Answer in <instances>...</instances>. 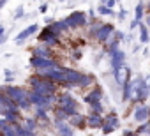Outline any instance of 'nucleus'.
Here are the masks:
<instances>
[{
	"label": "nucleus",
	"mask_w": 150,
	"mask_h": 136,
	"mask_svg": "<svg viewBox=\"0 0 150 136\" xmlns=\"http://www.w3.org/2000/svg\"><path fill=\"white\" fill-rule=\"evenodd\" d=\"M148 13H150V6H148Z\"/></svg>",
	"instance_id": "51"
},
{
	"label": "nucleus",
	"mask_w": 150,
	"mask_h": 136,
	"mask_svg": "<svg viewBox=\"0 0 150 136\" xmlns=\"http://www.w3.org/2000/svg\"><path fill=\"white\" fill-rule=\"evenodd\" d=\"M143 18H145V2H139L134 7V20L136 21H141Z\"/></svg>",
	"instance_id": "26"
},
{
	"label": "nucleus",
	"mask_w": 150,
	"mask_h": 136,
	"mask_svg": "<svg viewBox=\"0 0 150 136\" xmlns=\"http://www.w3.org/2000/svg\"><path fill=\"white\" fill-rule=\"evenodd\" d=\"M87 124L92 127V129H97V127H103L104 124V117L101 113H96V111H90V115H87Z\"/></svg>",
	"instance_id": "14"
},
{
	"label": "nucleus",
	"mask_w": 150,
	"mask_h": 136,
	"mask_svg": "<svg viewBox=\"0 0 150 136\" xmlns=\"http://www.w3.org/2000/svg\"><path fill=\"white\" fill-rule=\"evenodd\" d=\"M146 81H148V89H150V76H148V78H146Z\"/></svg>",
	"instance_id": "49"
},
{
	"label": "nucleus",
	"mask_w": 150,
	"mask_h": 136,
	"mask_svg": "<svg viewBox=\"0 0 150 136\" xmlns=\"http://www.w3.org/2000/svg\"><path fill=\"white\" fill-rule=\"evenodd\" d=\"M139 42L141 44H146L148 42V39H150V35H148V27L145 25V23H139Z\"/></svg>",
	"instance_id": "25"
},
{
	"label": "nucleus",
	"mask_w": 150,
	"mask_h": 136,
	"mask_svg": "<svg viewBox=\"0 0 150 136\" xmlns=\"http://www.w3.org/2000/svg\"><path fill=\"white\" fill-rule=\"evenodd\" d=\"M65 23L69 28H81L88 23V14L83 11H74L65 18Z\"/></svg>",
	"instance_id": "4"
},
{
	"label": "nucleus",
	"mask_w": 150,
	"mask_h": 136,
	"mask_svg": "<svg viewBox=\"0 0 150 136\" xmlns=\"http://www.w3.org/2000/svg\"><path fill=\"white\" fill-rule=\"evenodd\" d=\"M6 2H7V0H6Z\"/></svg>",
	"instance_id": "54"
},
{
	"label": "nucleus",
	"mask_w": 150,
	"mask_h": 136,
	"mask_svg": "<svg viewBox=\"0 0 150 136\" xmlns=\"http://www.w3.org/2000/svg\"><path fill=\"white\" fill-rule=\"evenodd\" d=\"M16 104H18V108H20L21 111H27V110H30V108L34 106V104L30 103V99H28V97H27V99H21V101H20V103H16Z\"/></svg>",
	"instance_id": "31"
},
{
	"label": "nucleus",
	"mask_w": 150,
	"mask_h": 136,
	"mask_svg": "<svg viewBox=\"0 0 150 136\" xmlns=\"http://www.w3.org/2000/svg\"><path fill=\"white\" fill-rule=\"evenodd\" d=\"M6 41H7V35H6V34H4V35H0V44H4Z\"/></svg>",
	"instance_id": "46"
},
{
	"label": "nucleus",
	"mask_w": 150,
	"mask_h": 136,
	"mask_svg": "<svg viewBox=\"0 0 150 136\" xmlns=\"http://www.w3.org/2000/svg\"><path fill=\"white\" fill-rule=\"evenodd\" d=\"M23 16H25V9H23V6H18L13 18H14V20H23Z\"/></svg>",
	"instance_id": "35"
},
{
	"label": "nucleus",
	"mask_w": 150,
	"mask_h": 136,
	"mask_svg": "<svg viewBox=\"0 0 150 136\" xmlns=\"http://www.w3.org/2000/svg\"><path fill=\"white\" fill-rule=\"evenodd\" d=\"M125 16H127V11H125V9H120V11H118V20L122 21V20H125Z\"/></svg>",
	"instance_id": "39"
},
{
	"label": "nucleus",
	"mask_w": 150,
	"mask_h": 136,
	"mask_svg": "<svg viewBox=\"0 0 150 136\" xmlns=\"http://www.w3.org/2000/svg\"><path fill=\"white\" fill-rule=\"evenodd\" d=\"M132 117H134V120L139 122V124L146 122V120L150 118V106H146V104H139V106L134 110Z\"/></svg>",
	"instance_id": "11"
},
{
	"label": "nucleus",
	"mask_w": 150,
	"mask_h": 136,
	"mask_svg": "<svg viewBox=\"0 0 150 136\" xmlns=\"http://www.w3.org/2000/svg\"><path fill=\"white\" fill-rule=\"evenodd\" d=\"M145 25L150 28V13H146V16H145Z\"/></svg>",
	"instance_id": "45"
},
{
	"label": "nucleus",
	"mask_w": 150,
	"mask_h": 136,
	"mask_svg": "<svg viewBox=\"0 0 150 136\" xmlns=\"http://www.w3.org/2000/svg\"><path fill=\"white\" fill-rule=\"evenodd\" d=\"M57 132H58V136H74L72 125L67 122H57Z\"/></svg>",
	"instance_id": "17"
},
{
	"label": "nucleus",
	"mask_w": 150,
	"mask_h": 136,
	"mask_svg": "<svg viewBox=\"0 0 150 136\" xmlns=\"http://www.w3.org/2000/svg\"><path fill=\"white\" fill-rule=\"evenodd\" d=\"M35 32H39V27H37V23H34V25H30V27H27L25 30H21L18 35H16V44H21V42H25L28 37H32Z\"/></svg>",
	"instance_id": "13"
},
{
	"label": "nucleus",
	"mask_w": 150,
	"mask_h": 136,
	"mask_svg": "<svg viewBox=\"0 0 150 136\" xmlns=\"http://www.w3.org/2000/svg\"><path fill=\"white\" fill-rule=\"evenodd\" d=\"M136 132H138V134H150V122L146 120V122L139 124V127L136 129Z\"/></svg>",
	"instance_id": "32"
},
{
	"label": "nucleus",
	"mask_w": 150,
	"mask_h": 136,
	"mask_svg": "<svg viewBox=\"0 0 150 136\" xmlns=\"http://www.w3.org/2000/svg\"><path fill=\"white\" fill-rule=\"evenodd\" d=\"M35 2H41V0H35Z\"/></svg>",
	"instance_id": "52"
},
{
	"label": "nucleus",
	"mask_w": 150,
	"mask_h": 136,
	"mask_svg": "<svg viewBox=\"0 0 150 136\" xmlns=\"http://www.w3.org/2000/svg\"><path fill=\"white\" fill-rule=\"evenodd\" d=\"M50 27H51V30H53V34H55V35H60V34H64V32H67V30H69V27H67L65 20H60V21H53Z\"/></svg>",
	"instance_id": "19"
},
{
	"label": "nucleus",
	"mask_w": 150,
	"mask_h": 136,
	"mask_svg": "<svg viewBox=\"0 0 150 136\" xmlns=\"http://www.w3.org/2000/svg\"><path fill=\"white\" fill-rule=\"evenodd\" d=\"M113 32H115V27H113L111 23H103L101 28H99V32H97V35H96V39L104 44V42L108 41V37H110Z\"/></svg>",
	"instance_id": "12"
},
{
	"label": "nucleus",
	"mask_w": 150,
	"mask_h": 136,
	"mask_svg": "<svg viewBox=\"0 0 150 136\" xmlns=\"http://www.w3.org/2000/svg\"><path fill=\"white\" fill-rule=\"evenodd\" d=\"M69 124H71L72 127H85V125H87V117L81 115V113H76V115L69 117Z\"/></svg>",
	"instance_id": "18"
},
{
	"label": "nucleus",
	"mask_w": 150,
	"mask_h": 136,
	"mask_svg": "<svg viewBox=\"0 0 150 136\" xmlns=\"http://www.w3.org/2000/svg\"><path fill=\"white\" fill-rule=\"evenodd\" d=\"M11 104H14V101H13L11 97H7V94H6L4 89H2V90H0V115H4Z\"/></svg>",
	"instance_id": "16"
},
{
	"label": "nucleus",
	"mask_w": 150,
	"mask_h": 136,
	"mask_svg": "<svg viewBox=\"0 0 150 136\" xmlns=\"http://www.w3.org/2000/svg\"><path fill=\"white\" fill-rule=\"evenodd\" d=\"M96 83V76L94 74H81V80L78 83V89H88Z\"/></svg>",
	"instance_id": "20"
},
{
	"label": "nucleus",
	"mask_w": 150,
	"mask_h": 136,
	"mask_svg": "<svg viewBox=\"0 0 150 136\" xmlns=\"http://www.w3.org/2000/svg\"><path fill=\"white\" fill-rule=\"evenodd\" d=\"M4 4H6V0H0V9L4 7Z\"/></svg>",
	"instance_id": "48"
},
{
	"label": "nucleus",
	"mask_w": 150,
	"mask_h": 136,
	"mask_svg": "<svg viewBox=\"0 0 150 136\" xmlns=\"http://www.w3.org/2000/svg\"><path fill=\"white\" fill-rule=\"evenodd\" d=\"M117 4H118V0H106V4H103V6H108V7H111V9H113Z\"/></svg>",
	"instance_id": "38"
},
{
	"label": "nucleus",
	"mask_w": 150,
	"mask_h": 136,
	"mask_svg": "<svg viewBox=\"0 0 150 136\" xmlns=\"http://www.w3.org/2000/svg\"><path fill=\"white\" fill-rule=\"evenodd\" d=\"M67 120H69L67 111H65L64 108L57 106V108H55V124H57V122H67Z\"/></svg>",
	"instance_id": "23"
},
{
	"label": "nucleus",
	"mask_w": 150,
	"mask_h": 136,
	"mask_svg": "<svg viewBox=\"0 0 150 136\" xmlns=\"http://www.w3.org/2000/svg\"><path fill=\"white\" fill-rule=\"evenodd\" d=\"M23 125H25V127H27L28 131L35 132V129H37V118H35V117H28V118H25Z\"/></svg>",
	"instance_id": "27"
},
{
	"label": "nucleus",
	"mask_w": 150,
	"mask_h": 136,
	"mask_svg": "<svg viewBox=\"0 0 150 136\" xmlns=\"http://www.w3.org/2000/svg\"><path fill=\"white\" fill-rule=\"evenodd\" d=\"M103 134H111L113 131H115V127H111V125H108V124H103Z\"/></svg>",
	"instance_id": "37"
},
{
	"label": "nucleus",
	"mask_w": 150,
	"mask_h": 136,
	"mask_svg": "<svg viewBox=\"0 0 150 136\" xmlns=\"http://www.w3.org/2000/svg\"><path fill=\"white\" fill-rule=\"evenodd\" d=\"M65 76H67V83H71L72 87H78L80 80H81V73H78L76 69H71V67H64Z\"/></svg>",
	"instance_id": "15"
},
{
	"label": "nucleus",
	"mask_w": 150,
	"mask_h": 136,
	"mask_svg": "<svg viewBox=\"0 0 150 136\" xmlns=\"http://www.w3.org/2000/svg\"><path fill=\"white\" fill-rule=\"evenodd\" d=\"M39 11H41V13H46V11H48V4H41V6H39Z\"/></svg>",
	"instance_id": "43"
},
{
	"label": "nucleus",
	"mask_w": 150,
	"mask_h": 136,
	"mask_svg": "<svg viewBox=\"0 0 150 136\" xmlns=\"http://www.w3.org/2000/svg\"><path fill=\"white\" fill-rule=\"evenodd\" d=\"M94 16H96V11H94V9H90V11H88V20H92V21H94V20H96Z\"/></svg>",
	"instance_id": "44"
},
{
	"label": "nucleus",
	"mask_w": 150,
	"mask_h": 136,
	"mask_svg": "<svg viewBox=\"0 0 150 136\" xmlns=\"http://www.w3.org/2000/svg\"><path fill=\"white\" fill-rule=\"evenodd\" d=\"M90 110H92V111H96V113H101V115H103L104 106H103L101 103H94V104H90Z\"/></svg>",
	"instance_id": "36"
},
{
	"label": "nucleus",
	"mask_w": 150,
	"mask_h": 136,
	"mask_svg": "<svg viewBox=\"0 0 150 136\" xmlns=\"http://www.w3.org/2000/svg\"><path fill=\"white\" fill-rule=\"evenodd\" d=\"M48 110H44V108H35V118L37 120H50V117H48V113H46Z\"/></svg>",
	"instance_id": "30"
},
{
	"label": "nucleus",
	"mask_w": 150,
	"mask_h": 136,
	"mask_svg": "<svg viewBox=\"0 0 150 136\" xmlns=\"http://www.w3.org/2000/svg\"><path fill=\"white\" fill-rule=\"evenodd\" d=\"M30 65L34 67L35 71H44V69H50V67H55L58 65L55 58H48V57H39V55H32L30 57Z\"/></svg>",
	"instance_id": "5"
},
{
	"label": "nucleus",
	"mask_w": 150,
	"mask_h": 136,
	"mask_svg": "<svg viewBox=\"0 0 150 136\" xmlns=\"http://www.w3.org/2000/svg\"><path fill=\"white\" fill-rule=\"evenodd\" d=\"M124 39V34L122 32H118V30H115L110 37H108V41L104 42V51H113V50H117L118 46H120V41Z\"/></svg>",
	"instance_id": "8"
},
{
	"label": "nucleus",
	"mask_w": 150,
	"mask_h": 136,
	"mask_svg": "<svg viewBox=\"0 0 150 136\" xmlns=\"http://www.w3.org/2000/svg\"><path fill=\"white\" fill-rule=\"evenodd\" d=\"M58 2H65V0H58Z\"/></svg>",
	"instance_id": "50"
},
{
	"label": "nucleus",
	"mask_w": 150,
	"mask_h": 136,
	"mask_svg": "<svg viewBox=\"0 0 150 136\" xmlns=\"http://www.w3.org/2000/svg\"><path fill=\"white\" fill-rule=\"evenodd\" d=\"M4 74H6V80H7V81H11V80H13V71H7V69H6V71H4Z\"/></svg>",
	"instance_id": "41"
},
{
	"label": "nucleus",
	"mask_w": 150,
	"mask_h": 136,
	"mask_svg": "<svg viewBox=\"0 0 150 136\" xmlns=\"http://www.w3.org/2000/svg\"><path fill=\"white\" fill-rule=\"evenodd\" d=\"M148 6H150V0H148Z\"/></svg>",
	"instance_id": "53"
},
{
	"label": "nucleus",
	"mask_w": 150,
	"mask_h": 136,
	"mask_svg": "<svg viewBox=\"0 0 150 136\" xmlns=\"http://www.w3.org/2000/svg\"><path fill=\"white\" fill-rule=\"evenodd\" d=\"M14 134L16 136H35V132L28 131L23 124H14Z\"/></svg>",
	"instance_id": "24"
},
{
	"label": "nucleus",
	"mask_w": 150,
	"mask_h": 136,
	"mask_svg": "<svg viewBox=\"0 0 150 136\" xmlns=\"http://www.w3.org/2000/svg\"><path fill=\"white\" fill-rule=\"evenodd\" d=\"M34 55H39V57H48V58H51V46H48V44L35 46V48H34Z\"/></svg>",
	"instance_id": "21"
},
{
	"label": "nucleus",
	"mask_w": 150,
	"mask_h": 136,
	"mask_svg": "<svg viewBox=\"0 0 150 136\" xmlns=\"http://www.w3.org/2000/svg\"><path fill=\"white\" fill-rule=\"evenodd\" d=\"M103 97H104V92H103V87H99V85H96L87 96H85V103L90 106V104H94V103H101L103 101Z\"/></svg>",
	"instance_id": "10"
},
{
	"label": "nucleus",
	"mask_w": 150,
	"mask_h": 136,
	"mask_svg": "<svg viewBox=\"0 0 150 136\" xmlns=\"http://www.w3.org/2000/svg\"><path fill=\"white\" fill-rule=\"evenodd\" d=\"M57 104H58L60 108H64V110L67 111V115H69V117L80 113V111H78V101L74 99L69 92L60 94V96H58V103H57Z\"/></svg>",
	"instance_id": "3"
},
{
	"label": "nucleus",
	"mask_w": 150,
	"mask_h": 136,
	"mask_svg": "<svg viewBox=\"0 0 150 136\" xmlns=\"http://www.w3.org/2000/svg\"><path fill=\"white\" fill-rule=\"evenodd\" d=\"M132 89H134V97L131 99L132 103H145L150 96V89H148V81L143 76H136L132 80Z\"/></svg>",
	"instance_id": "2"
},
{
	"label": "nucleus",
	"mask_w": 150,
	"mask_h": 136,
	"mask_svg": "<svg viewBox=\"0 0 150 136\" xmlns=\"http://www.w3.org/2000/svg\"><path fill=\"white\" fill-rule=\"evenodd\" d=\"M108 55H110V58H111V60H110V64H111V71H113V73L120 71L122 67L125 65V51H124V50L117 48V50L110 51Z\"/></svg>",
	"instance_id": "6"
},
{
	"label": "nucleus",
	"mask_w": 150,
	"mask_h": 136,
	"mask_svg": "<svg viewBox=\"0 0 150 136\" xmlns=\"http://www.w3.org/2000/svg\"><path fill=\"white\" fill-rule=\"evenodd\" d=\"M51 35H55V34H53V30H51V27L48 25V27H46V28H44V30H42V32L39 34V41H41V42H44V41H46L48 37H51Z\"/></svg>",
	"instance_id": "29"
},
{
	"label": "nucleus",
	"mask_w": 150,
	"mask_h": 136,
	"mask_svg": "<svg viewBox=\"0 0 150 136\" xmlns=\"http://www.w3.org/2000/svg\"><path fill=\"white\" fill-rule=\"evenodd\" d=\"M44 44H48L51 48H57V46H60V39H58V35H51L44 41Z\"/></svg>",
	"instance_id": "33"
},
{
	"label": "nucleus",
	"mask_w": 150,
	"mask_h": 136,
	"mask_svg": "<svg viewBox=\"0 0 150 136\" xmlns=\"http://www.w3.org/2000/svg\"><path fill=\"white\" fill-rule=\"evenodd\" d=\"M122 134H124V136H141V134H138L136 131H124Z\"/></svg>",
	"instance_id": "40"
},
{
	"label": "nucleus",
	"mask_w": 150,
	"mask_h": 136,
	"mask_svg": "<svg viewBox=\"0 0 150 136\" xmlns=\"http://www.w3.org/2000/svg\"><path fill=\"white\" fill-rule=\"evenodd\" d=\"M20 117H21V110L18 108V104L14 103V104H11L9 108H7V111L4 113V118L9 122V124H20Z\"/></svg>",
	"instance_id": "9"
},
{
	"label": "nucleus",
	"mask_w": 150,
	"mask_h": 136,
	"mask_svg": "<svg viewBox=\"0 0 150 136\" xmlns=\"http://www.w3.org/2000/svg\"><path fill=\"white\" fill-rule=\"evenodd\" d=\"M104 124H108V125H111V127H118L120 125V118H118V115L115 113V111H111V113H108L106 117H104Z\"/></svg>",
	"instance_id": "22"
},
{
	"label": "nucleus",
	"mask_w": 150,
	"mask_h": 136,
	"mask_svg": "<svg viewBox=\"0 0 150 136\" xmlns=\"http://www.w3.org/2000/svg\"><path fill=\"white\" fill-rule=\"evenodd\" d=\"M28 85L32 90L42 94V96H50V94H57V89L58 85L53 83L51 80H46V78H41L39 74H34L30 80H28Z\"/></svg>",
	"instance_id": "1"
},
{
	"label": "nucleus",
	"mask_w": 150,
	"mask_h": 136,
	"mask_svg": "<svg viewBox=\"0 0 150 136\" xmlns=\"http://www.w3.org/2000/svg\"><path fill=\"white\" fill-rule=\"evenodd\" d=\"M101 25H103V23L92 21V25H90V30H88V34H90L92 37H96V35H97V32H99V28H101Z\"/></svg>",
	"instance_id": "34"
},
{
	"label": "nucleus",
	"mask_w": 150,
	"mask_h": 136,
	"mask_svg": "<svg viewBox=\"0 0 150 136\" xmlns=\"http://www.w3.org/2000/svg\"><path fill=\"white\" fill-rule=\"evenodd\" d=\"M4 92L7 94V97H11L14 103H20L21 99H27L28 97V90L23 89V87H14V85H7L4 87Z\"/></svg>",
	"instance_id": "7"
},
{
	"label": "nucleus",
	"mask_w": 150,
	"mask_h": 136,
	"mask_svg": "<svg viewBox=\"0 0 150 136\" xmlns=\"http://www.w3.org/2000/svg\"><path fill=\"white\" fill-rule=\"evenodd\" d=\"M4 32H6V28H4L2 25H0V35H4Z\"/></svg>",
	"instance_id": "47"
},
{
	"label": "nucleus",
	"mask_w": 150,
	"mask_h": 136,
	"mask_svg": "<svg viewBox=\"0 0 150 136\" xmlns=\"http://www.w3.org/2000/svg\"><path fill=\"white\" fill-rule=\"evenodd\" d=\"M139 23H141V21H136V20H132V21H131V30L138 28V27H139Z\"/></svg>",
	"instance_id": "42"
},
{
	"label": "nucleus",
	"mask_w": 150,
	"mask_h": 136,
	"mask_svg": "<svg viewBox=\"0 0 150 136\" xmlns=\"http://www.w3.org/2000/svg\"><path fill=\"white\" fill-rule=\"evenodd\" d=\"M97 13H99L101 16H113V14H115V11H113L111 7H108V6H103V4L97 7Z\"/></svg>",
	"instance_id": "28"
}]
</instances>
